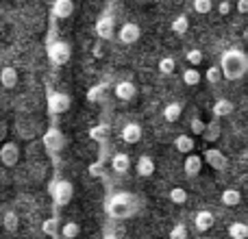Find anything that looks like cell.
Masks as SVG:
<instances>
[{
  "instance_id": "obj_13",
  "label": "cell",
  "mask_w": 248,
  "mask_h": 239,
  "mask_svg": "<svg viewBox=\"0 0 248 239\" xmlns=\"http://www.w3.org/2000/svg\"><path fill=\"white\" fill-rule=\"evenodd\" d=\"M122 139L126 141V144H140L141 139V126L137 122H126L122 128Z\"/></svg>"
},
{
  "instance_id": "obj_24",
  "label": "cell",
  "mask_w": 248,
  "mask_h": 239,
  "mask_svg": "<svg viewBox=\"0 0 248 239\" xmlns=\"http://www.w3.org/2000/svg\"><path fill=\"white\" fill-rule=\"evenodd\" d=\"M172 33L174 35H185L187 33V29H189V17L185 15V13H181V15H176L174 20H172Z\"/></svg>"
},
{
  "instance_id": "obj_11",
  "label": "cell",
  "mask_w": 248,
  "mask_h": 239,
  "mask_svg": "<svg viewBox=\"0 0 248 239\" xmlns=\"http://www.w3.org/2000/svg\"><path fill=\"white\" fill-rule=\"evenodd\" d=\"M113 94H116L118 100H124V103H128V100H133L137 96V87L133 85L131 81H120L113 85Z\"/></svg>"
},
{
  "instance_id": "obj_28",
  "label": "cell",
  "mask_w": 248,
  "mask_h": 239,
  "mask_svg": "<svg viewBox=\"0 0 248 239\" xmlns=\"http://www.w3.org/2000/svg\"><path fill=\"white\" fill-rule=\"evenodd\" d=\"M220 133H222V128H220L218 120H211L209 124H207V131H205V141H218L220 139Z\"/></svg>"
},
{
  "instance_id": "obj_3",
  "label": "cell",
  "mask_w": 248,
  "mask_h": 239,
  "mask_svg": "<svg viewBox=\"0 0 248 239\" xmlns=\"http://www.w3.org/2000/svg\"><path fill=\"white\" fill-rule=\"evenodd\" d=\"M48 192H50L52 200H55V207H65L70 205V200L74 196V185L65 179H55L48 185Z\"/></svg>"
},
{
  "instance_id": "obj_42",
  "label": "cell",
  "mask_w": 248,
  "mask_h": 239,
  "mask_svg": "<svg viewBox=\"0 0 248 239\" xmlns=\"http://www.w3.org/2000/svg\"><path fill=\"white\" fill-rule=\"evenodd\" d=\"M94 57H103V48H100V44L94 46Z\"/></svg>"
},
{
  "instance_id": "obj_9",
  "label": "cell",
  "mask_w": 248,
  "mask_h": 239,
  "mask_svg": "<svg viewBox=\"0 0 248 239\" xmlns=\"http://www.w3.org/2000/svg\"><path fill=\"white\" fill-rule=\"evenodd\" d=\"M140 35H141V30L135 22H124L120 26V30H118V39L122 44H135L140 39Z\"/></svg>"
},
{
  "instance_id": "obj_23",
  "label": "cell",
  "mask_w": 248,
  "mask_h": 239,
  "mask_svg": "<svg viewBox=\"0 0 248 239\" xmlns=\"http://www.w3.org/2000/svg\"><path fill=\"white\" fill-rule=\"evenodd\" d=\"M181 113H183V105L181 103H170L163 107V120L166 122H176L181 118Z\"/></svg>"
},
{
  "instance_id": "obj_21",
  "label": "cell",
  "mask_w": 248,
  "mask_h": 239,
  "mask_svg": "<svg viewBox=\"0 0 248 239\" xmlns=\"http://www.w3.org/2000/svg\"><path fill=\"white\" fill-rule=\"evenodd\" d=\"M220 200H222L224 207H237L242 202V194H240V189H235V187H227L222 192V196H220Z\"/></svg>"
},
{
  "instance_id": "obj_17",
  "label": "cell",
  "mask_w": 248,
  "mask_h": 239,
  "mask_svg": "<svg viewBox=\"0 0 248 239\" xmlns=\"http://www.w3.org/2000/svg\"><path fill=\"white\" fill-rule=\"evenodd\" d=\"M135 170H137V174H140L141 179H148V176H153L155 174V161H153V157H148V154H141V157L137 159V163H135Z\"/></svg>"
},
{
  "instance_id": "obj_12",
  "label": "cell",
  "mask_w": 248,
  "mask_h": 239,
  "mask_svg": "<svg viewBox=\"0 0 248 239\" xmlns=\"http://www.w3.org/2000/svg\"><path fill=\"white\" fill-rule=\"evenodd\" d=\"M205 161L209 163L214 170H227V165H229V161H227V157L222 154V150H216V148H209V150H205Z\"/></svg>"
},
{
  "instance_id": "obj_4",
  "label": "cell",
  "mask_w": 248,
  "mask_h": 239,
  "mask_svg": "<svg viewBox=\"0 0 248 239\" xmlns=\"http://www.w3.org/2000/svg\"><path fill=\"white\" fill-rule=\"evenodd\" d=\"M42 144H44V150L48 154H59L61 150L65 148V135L61 133L59 126H50L42 137Z\"/></svg>"
},
{
  "instance_id": "obj_14",
  "label": "cell",
  "mask_w": 248,
  "mask_h": 239,
  "mask_svg": "<svg viewBox=\"0 0 248 239\" xmlns=\"http://www.w3.org/2000/svg\"><path fill=\"white\" fill-rule=\"evenodd\" d=\"M17 70L13 68V65H4L2 70H0V85L4 87V90H13V87H17Z\"/></svg>"
},
{
  "instance_id": "obj_25",
  "label": "cell",
  "mask_w": 248,
  "mask_h": 239,
  "mask_svg": "<svg viewBox=\"0 0 248 239\" xmlns=\"http://www.w3.org/2000/svg\"><path fill=\"white\" fill-rule=\"evenodd\" d=\"M229 237L231 239H248V224L246 222H233L229 226Z\"/></svg>"
},
{
  "instance_id": "obj_5",
  "label": "cell",
  "mask_w": 248,
  "mask_h": 239,
  "mask_svg": "<svg viewBox=\"0 0 248 239\" xmlns=\"http://www.w3.org/2000/svg\"><path fill=\"white\" fill-rule=\"evenodd\" d=\"M46 55H48V59H50L52 65H65L70 61V57H72V48H70L68 42L57 39L55 44L46 46Z\"/></svg>"
},
{
  "instance_id": "obj_38",
  "label": "cell",
  "mask_w": 248,
  "mask_h": 239,
  "mask_svg": "<svg viewBox=\"0 0 248 239\" xmlns=\"http://www.w3.org/2000/svg\"><path fill=\"white\" fill-rule=\"evenodd\" d=\"M170 239H187V228H185V224H174L170 231Z\"/></svg>"
},
{
  "instance_id": "obj_30",
  "label": "cell",
  "mask_w": 248,
  "mask_h": 239,
  "mask_svg": "<svg viewBox=\"0 0 248 239\" xmlns=\"http://www.w3.org/2000/svg\"><path fill=\"white\" fill-rule=\"evenodd\" d=\"M42 231H44V235H48V237H57V231L61 233V224H59V220H57V218L44 220Z\"/></svg>"
},
{
  "instance_id": "obj_41",
  "label": "cell",
  "mask_w": 248,
  "mask_h": 239,
  "mask_svg": "<svg viewBox=\"0 0 248 239\" xmlns=\"http://www.w3.org/2000/svg\"><path fill=\"white\" fill-rule=\"evenodd\" d=\"M4 137H7V124H4L2 120H0V141H2Z\"/></svg>"
},
{
  "instance_id": "obj_2",
  "label": "cell",
  "mask_w": 248,
  "mask_h": 239,
  "mask_svg": "<svg viewBox=\"0 0 248 239\" xmlns=\"http://www.w3.org/2000/svg\"><path fill=\"white\" fill-rule=\"evenodd\" d=\"M137 207H140L137 196H133L131 192H120L107 200V213L116 220H126L137 213Z\"/></svg>"
},
{
  "instance_id": "obj_34",
  "label": "cell",
  "mask_w": 248,
  "mask_h": 239,
  "mask_svg": "<svg viewBox=\"0 0 248 239\" xmlns=\"http://www.w3.org/2000/svg\"><path fill=\"white\" fill-rule=\"evenodd\" d=\"M185 59H187V63L192 65V68H196V65L202 63V52L198 50V48H192V50L185 52Z\"/></svg>"
},
{
  "instance_id": "obj_35",
  "label": "cell",
  "mask_w": 248,
  "mask_h": 239,
  "mask_svg": "<svg viewBox=\"0 0 248 239\" xmlns=\"http://www.w3.org/2000/svg\"><path fill=\"white\" fill-rule=\"evenodd\" d=\"M205 78H207V83L216 85V83L222 78V70H220V65H211V68L205 72Z\"/></svg>"
},
{
  "instance_id": "obj_16",
  "label": "cell",
  "mask_w": 248,
  "mask_h": 239,
  "mask_svg": "<svg viewBox=\"0 0 248 239\" xmlns=\"http://www.w3.org/2000/svg\"><path fill=\"white\" fill-rule=\"evenodd\" d=\"M194 226H196V231H201V233L209 231V228L214 226V213L207 209L198 211V213L194 215Z\"/></svg>"
},
{
  "instance_id": "obj_29",
  "label": "cell",
  "mask_w": 248,
  "mask_h": 239,
  "mask_svg": "<svg viewBox=\"0 0 248 239\" xmlns=\"http://www.w3.org/2000/svg\"><path fill=\"white\" fill-rule=\"evenodd\" d=\"M90 137L94 141H105L109 137V124H96V126H92Z\"/></svg>"
},
{
  "instance_id": "obj_20",
  "label": "cell",
  "mask_w": 248,
  "mask_h": 239,
  "mask_svg": "<svg viewBox=\"0 0 248 239\" xmlns=\"http://www.w3.org/2000/svg\"><path fill=\"white\" fill-rule=\"evenodd\" d=\"M194 146H196V141H194V137H189V135H179L174 139V148L179 150V152H183V154H194Z\"/></svg>"
},
{
  "instance_id": "obj_40",
  "label": "cell",
  "mask_w": 248,
  "mask_h": 239,
  "mask_svg": "<svg viewBox=\"0 0 248 239\" xmlns=\"http://www.w3.org/2000/svg\"><path fill=\"white\" fill-rule=\"evenodd\" d=\"M235 9L240 13H248V0H240V2L235 4Z\"/></svg>"
},
{
  "instance_id": "obj_22",
  "label": "cell",
  "mask_w": 248,
  "mask_h": 239,
  "mask_svg": "<svg viewBox=\"0 0 248 239\" xmlns=\"http://www.w3.org/2000/svg\"><path fill=\"white\" fill-rule=\"evenodd\" d=\"M2 226L7 233H16L20 228V218H17V213L13 209H7L2 213Z\"/></svg>"
},
{
  "instance_id": "obj_26",
  "label": "cell",
  "mask_w": 248,
  "mask_h": 239,
  "mask_svg": "<svg viewBox=\"0 0 248 239\" xmlns=\"http://www.w3.org/2000/svg\"><path fill=\"white\" fill-rule=\"evenodd\" d=\"M181 78H183V83H185L187 87H196L198 83L202 81L201 72H198L196 68H187V70H183V76H181Z\"/></svg>"
},
{
  "instance_id": "obj_15",
  "label": "cell",
  "mask_w": 248,
  "mask_h": 239,
  "mask_svg": "<svg viewBox=\"0 0 248 239\" xmlns=\"http://www.w3.org/2000/svg\"><path fill=\"white\" fill-rule=\"evenodd\" d=\"M111 170L116 174H126L131 170V157L126 152H116L111 157Z\"/></svg>"
},
{
  "instance_id": "obj_8",
  "label": "cell",
  "mask_w": 248,
  "mask_h": 239,
  "mask_svg": "<svg viewBox=\"0 0 248 239\" xmlns=\"http://www.w3.org/2000/svg\"><path fill=\"white\" fill-rule=\"evenodd\" d=\"M113 29H116V20H113L111 13H103V15L96 20V35H98V39H103V42L113 37Z\"/></svg>"
},
{
  "instance_id": "obj_1",
  "label": "cell",
  "mask_w": 248,
  "mask_h": 239,
  "mask_svg": "<svg viewBox=\"0 0 248 239\" xmlns=\"http://www.w3.org/2000/svg\"><path fill=\"white\" fill-rule=\"evenodd\" d=\"M220 70H222V76L229 78V81H237V78L246 76L248 55L240 48H229L220 57Z\"/></svg>"
},
{
  "instance_id": "obj_32",
  "label": "cell",
  "mask_w": 248,
  "mask_h": 239,
  "mask_svg": "<svg viewBox=\"0 0 248 239\" xmlns=\"http://www.w3.org/2000/svg\"><path fill=\"white\" fill-rule=\"evenodd\" d=\"M157 68H159V72L168 76V74H172V72L176 70V61L172 59V57H161V59H159V65H157Z\"/></svg>"
},
{
  "instance_id": "obj_43",
  "label": "cell",
  "mask_w": 248,
  "mask_h": 239,
  "mask_svg": "<svg viewBox=\"0 0 248 239\" xmlns=\"http://www.w3.org/2000/svg\"><path fill=\"white\" fill-rule=\"evenodd\" d=\"M103 239H118V237H113V235H107V237H103Z\"/></svg>"
},
{
  "instance_id": "obj_6",
  "label": "cell",
  "mask_w": 248,
  "mask_h": 239,
  "mask_svg": "<svg viewBox=\"0 0 248 239\" xmlns=\"http://www.w3.org/2000/svg\"><path fill=\"white\" fill-rule=\"evenodd\" d=\"M70 109V96L65 91H50L48 94V113L50 116H61Z\"/></svg>"
},
{
  "instance_id": "obj_18",
  "label": "cell",
  "mask_w": 248,
  "mask_h": 239,
  "mask_svg": "<svg viewBox=\"0 0 248 239\" xmlns=\"http://www.w3.org/2000/svg\"><path fill=\"white\" fill-rule=\"evenodd\" d=\"M202 170V157H198V154H189V157H185V163H183V172L187 176H198Z\"/></svg>"
},
{
  "instance_id": "obj_27",
  "label": "cell",
  "mask_w": 248,
  "mask_h": 239,
  "mask_svg": "<svg viewBox=\"0 0 248 239\" xmlns=\"http://www.w3.org/2000/svg\"><path fill=\"white\" fill-rule=\"evenodd\" d=\"M81 235V226L77 222H63L61 224V237L63 239H77Z\"/></svg>"
},
{
  "instance_id": "obj_37",
  "label": "cell",
  "mask_w": 248,
  "mask_h": 239,
  "mask_svg": "<svg viewBox=\"0 0 248 239\" xmlns=\"http://www.w3.org/2000/svg\"><path fill=\"white\" fill-rule=\"evenodd\" d=\"M211 9H214V2H211V0H194V11H196V13L207 15Z\"/></svg>"
},
{
  "instance_id": "obj_10",
  "label": "cell",
  "mask_w": 248,
  "mask_h": 239,
  "mask_svg": "<svg viewBox=\"0 0 248 239\" xmlns=\"http://www.w3.org/2000/svg\"><path fill=\"white\" fill-rule=\"evenodd\" d=\"M50 13H52V20H65L74 13V2L72 0H55L50 4Z\"/></svg>"
},
{
  "instance_id": "obj_7",
  "label": "cell",
  "mask_w": 248,
  "mask_h": 239,
  "mask_svg": "<svg viewBox=\"0 0 248 239\" xmlns=\"http://www.w3.org/2000/svg\"><path fill=\"white\" fill-rule=\"evenodd\" d=\"M17 161H20V146L16 141H4L0 146V163L7 167H13Z\"/></svg>"
},
{
  "instance_id": "obj_39",
  "label": "cell",
  "mask_w": 248,
  "mask_h": 239,
  "mask_svg": "<svg viewBox=\"0 0 248 239\" xmlns=\"http://www.w3.org/2000/svg\"><path fill=\"white\" fill-rule=\"evenodd\" d=\"M229 11H231V2H229V0H222V2L218 4V13L220 15H227Z\"/></svg>"
},
{
  "instance_id": "obj_36",
  "label": "cell",
  "mask_w": 248,
  "mask_h": 239,
  "mask_svg": "<svg viewBox=\"0 0 248 239\" xmlns=\"http://www.w3.org/2000/svg\"><path fill=\"white\" fill-rule=\"evenodd\" d=\"M189 128H192V133L194 135H205V131H207V124L202 122L198 116H194L192 118V122H189Z\"/></svg>"
},
{
  "instance_id": "obj_33",
  "label": "cell",
  "mask_w": 248,
  "mask_h": 239,
  "mask_svg": "<svg viewBox=\"0 0 248 239\" xmlns=\"http://www.w3.org/2000/svg\"><path fill=\"white\" fill-rule=\"evenodd\" d=\"M105 90H107L105 83H98V85L90 87V91H87V100H90V103H98V100L105 96Z\"/></svg>"
},
{
  "instance_id": "obj_31",
  "label": "cell",
  "mask_w": 248,
  "mask_h": 239,
  "mask_svg": "<svg viewBox=\"0 0 248 239\" xmlns=\"http://www.w3.org/2000/svg\"><path fill=\"white\" fill-rule=\"evenodd\" d=\"M168 196H170V202H174V205H185V202H187V189L172 187Z\"/></svg>"
},
{
  "instance_id": "obj_19",
  "label": "cell",
  "mask_w": 248,
  "mask_h": 239,
  "mask_svg": "<svg viewBox=\"0 0 248 239\" xmlns=\"http://www.w3.org/2000/svg\"><path fill=\"white\" fill-rule=\"evenodd\" d=\"M233 109H235V107H233L231 100H227V98L216 100V103H214V118H216V120H220V118L231 116Z\"/></svg>"
}]
</instances>
